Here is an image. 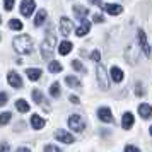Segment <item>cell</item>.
I'll list each match as a JSON object with an SVG mask.
<instances>
[{
    "instance_id": "1",
    "label": "cell",
    "mask_w": 152,
    "mask_h": 152,
    "mask_svg": "<svg viewBox=\"0 0 152 152\" xmlns=\"http://www.w3.org/2000/svg\"><path fill=\"white\" fill-rule=\"evenodd\" d=\"M14 50L19 55H28V53H31L33 51V41H31V38L26 34L17 36L14 39Z\"/></svg>"
},
{
    "instance_id": "2",
    "label": "cell",
    "mask_w": 152,
    "mask_h": 152,
    "mask_svg": "<svg viewBox=\"0 0 152 152\" xmlns=\"http://www.w3.org/2000/svg\"><path fill=\"white\" fill-rule=\"evenodd\" d=\"M56 46V38L53 34H46V38L41 43V55L43 58H50L53 55V50Z\"/></svg>"
},
{
    "instance_id": "3",
    "label": "cell",
    "mask_w": 152,
    "mask_h": 152,
    "mask_svg": "<svg viewBox=\"0 0 152 152\" xmlns=\"http://www.w3.org/2000/svg\"><path fill=\"white\" fill-rule=\"evenodd\" d=\"M96 79H97V84L103 91H108L110 87V80H108V74H106V69L103 65H97V70H96Z\"/></svg>"
},
{
    "instance_id": "4",
    "label": "cell",
    "mask_w": 152,
    "mask_h": 152,
    "mask_svg": "<svg viewBox=\"0 0 152 152\" xmlns=\"http://www.w3.org/2000/svg\"><path fill=\"white\" fill-rule=\"evenodd\" d=\"M138 45H140V48H142V51H144L145 56H151V46H149V43H147V38H145V33L144 29H138Z\"/></svg>"
},
{
    "instance_id": "5",
    "label": "cell",
    "mask_w": 152,
    "mask_h": 152,
    "mask_svg": "<svg viewBox=\"0 0 152 152\" xmlns=\"http://www.w3.org/2000/svg\"><path fill=\"white\" fill-rule=\"evenodd\" d=\"M69 126H70L74 132H82V130H84V121H82V118L79 116V115H72V116L69 118Z\"/></svg>"
},
{
    "instance_id": "6",
    "label": "cell",
    "mask_w": 152,
    "mask_h": 152,
    "mask_svg": "<svg viewBox=\"0 0 152 152\" xmlns=\"http://www.w3.org/2000/svg\"><path fill=\"white\" fill-rule=\"evenodd\" d=\"M34 9H36V2L34 0H22V4H21V14L22 15L29 17V15L34 12Z\"/></svg>"
},
{
    "instance_id": "7",
    "label": "cell",
    "mask_w": 152,
    "mask_h": 152,
    "mask_svg": "<svg viewBox=\"0 0 152 152\" xmlns=\"http://www.w3.org/2000/svg\"><path fill=\"white\" fill-rule=\"evenodd\" d=\"M33 99H34V103H36V104H39V106H41V108H45L46 111L51 110V108H50V104L46 103V99H45V96H43L41 91H38V89L33 91Z\"/></svg>"
},
{
    "instance_id": "8",
    "label": "cell",
    "mask_w": 152,
    "mask_h": 152,
    "mask_svg": "<svg viewBox=\"0 0 152 152\" xmlns=\"http://www.w3.org/2000/svg\"><path fill=\"white\" fill-rule=\"evenodd\" d=\"M72 29H74L72 21H70L69 17H62V19H60V33H62L63 36H69L70 33H72Z\"/></svg>"
},
{
    "instance_id": "9",
    "label": "cell",
    "mask_w": 152,
    "mask_h": 152,
    "mask_svg": "<svg viewBox=\"0 0 152 152\" xmlns=\"http://www.w3.org/2000/svg\"><path fill=\"white\" fill-rule=\"evenodd\" d=\"M97 118L104 123H113V113L110 108H99L97 110Z\"/></svg>"
},
{
    "instance_id": "10",
    "label": "cell",
    "mask_w": 152,
    "mask_h": 152,
    "mask_svg": "<svg viewBox=\"0 0 152 152\" xmlns=\"http://www.w3.org/2000/svg\"><path fill=\"white\" fill-rule=\"evenodd\" d=\"M55 137H56V140H60V142H63V144H72V142L75 140L69 132H65V130H56Z\"/></svg>"
},
{
    "instance_id": "11",
    "label": "cell",
    "mask_w": 152,
    "mask_h": 152,
    "mask_svg": "<svg viewBox=\"0 0 152 152\" xmlns=\"http://www.w3.org/2000/svg\"><path fill=\"white\" fill-rule=\"evenodd\" d=\"M7 80L12 87H15V89H21L22 87V79L19 77V74H15V72H9Z\"/></svg>"
},
{
    "instance_id": "12",
    "label": "cell",
    "mask_w": 152,
    "mask_h": 152,
    "mask_svg": "<svg viewBox=\"0 0 152 152\" xmlns=\"http://www.w3.org/2000/svg\"><path fill=\"white\" fill-rule=\"evenodd\" d=\"M104 10L110 15H120L123 12V7L118 5V4H106V5H104Z\"/></svg>"
},
{
    "instance_id": "13",
    "label": "cell",
    "mask_w": 152,
    "mask_h": 152,
    "mask_svg": "<svg viewBox=\"0 0 152 152\" xmlns=\"http://www.w3.org/2000/svg\"><path fill=\"white\" fill-rule=\"evenodd\" d=\"M89 29H91L89 21H86V19H80V26H79V29L75 31V34H77V36H86L87 33H89Z\"/></svg>"
},
{
    "instance_id": "14",
    "label": "cell",
    "mask_w": 152,
    "mask_h": 152,
    "mask_svg": "<svg viewBox=\"0 0 152 152\" xmlns=\"http://www.w3.org/2000/svg\"><path fill=\"white\" fill-rule=\"evenodd\" d=\"M138 115L142 118H151L152 116V106L151 104H140L138 106Z\"/></svg>"
},
{
    "instance_id": "15",
    "label": "cell",
    "mask_w": 152,
    "mask_h": 152,
    "mask_svg": "<svg viewBox=\"0 0 152 152\" xmlns=\"http://www.w3.org/2000/svg\"><path fill=\"white\" fill-rule=\"evenodd\" d=\"M31 125H33L34 130H41L43 126H45V120H43L39 115H33V116H31Z\"/></svg>"
},
{
    "instance_id": "16",
    "label": "cell",
    "mask_w": 152,
    "mask_h": 152,
    "mask_svg": "<svg viewBox=\"0 0 152 152\" xmlns=\"http://www.w3.org/2000/svg\"><path fill=\"white\" fill-rule=\"evenodd\" d=\"M72 48H74V45L70 41H62L60 46H58V53L60 55H69L70 51H72Z\"/></svg>"
},
{
    "instance_id": "17",
    "label": "cell",
    "mask_w": 152,
    "mask_h": 152,
    "mask_svg": "<svg viewBox=\"0 0 152 152\" xmlns=\"http://www.w3.org/2000/svg\"><path fill=\"white\" fill-rule=\"evenodd\" d=\"M121 123H123L121 126H123L125 130H130L132 126H133V115H132V113H125Z\"/></svg>"
},
{
    "instance_id": "18",
    "label": "cell",
    "mask_w": 152,
    "mask_h": 152,
    "mask_svg": "<svg viewBox=\"0 0 152 152\" xmlns=\"http://www.w3.org/2000/svg\"><path fill=\"white\" fill-rule=\"evenodd\" d=\"M123 70L120 69V67H113L111 69V79L115 80V82H121L123 80Z\"/></svg>"
},
{
    "instance_id": "19",
    "label": "cell",
    "mask_w": 152,
    "mask_h": 152,
    "mask_svg": "<svg viewBox=\"0 0 152 152\" xmlns=\"http://www.w3.org/2000/svg\"><path fill=\"white\" fill-rule=\"evenodd\" d=\"M74 14H75L79 19H86V15L89 14V10L84 7V5H74Z\"/></svg>"
},
{
    "instance_id": "20",
    "label": "cell",
    "mask_w": 152,
    "mask_h": 152,
    "mask_svg": "<svg viewBox=\"0 0 152 152\" xmlns=\"http://www.w3.org/2000/svg\"><path fill=\"white\" fill-rule=\"evenodd\" d=\"M65 82H67L69 87H74V89L80 87V80H79L77 77H74V75H67V77H65Z\"/></svg>"
},
{
    "instance_id": "21",
    "label": "cell",
    "mask_w": 152,
    "mask_h": 152,
    "mask_svg": "<svg viewBox=\"0 0 152 152\" xmlns=\"http://www.w3.org/2000/svg\"><path fill=\"white\" fill-rule=\"evenodd\" d=\"M15 110L19 111V113H28L29 111V104L24 101V99H17L15 101Z\"/></svg>"
},
{
    "instance_id": "22",
    "label": "cell",
    "mask_w": 152,
    "mask_h": 152,
    "mask_svg": "<svg viewBox=\"0 0 152 152\" xmlns=\"http://www.w3.org/2000/svg\"><path fill=\"white\" fill-rule=\"evenodd\" d=\"M46 21V10H39V12H38V14H36V17H34V26H38V28H39V26H43V22Z\"/></svg>"
},
{
    "instance_id": "23",
    "label": "cell",
    "mask_w": 152,
    "mask_h": 152,
    "mask_svg": "<svg viewBox=\"0 0 152 152\" xmlns=\"http://www.w3.org/2000/svg\"><path fill=\"white\" fill-rule=\"evenodd\" d=\"M26 74H28L29 80H38V79L41 77L43 72L39 69H28V70H26Z\"/></svg>"
},
{
    "instance_id": "24",
    "label": "cell",
    "mask_w": 152,
    "mask_h": 152,
    "mask_svg": "<svg viewBox=\"0 0 152 152\" xmlns=\"http://www.w3.org/2000/svg\"><path fill=\"white\" fill-rule=\"evenodd\" d=\"M48 70L51 72V74H58V72H62V63L60 62H50V65H48Z\"/></svg>"
},
{
    "instance_id": "25",
    "label": "cell",
    "mask_w": 152,
    "mask_h": 152,
    "mask_svg": "<svg viewBox=\"0 0 152 152\" xmlns=\"http://www.w3.org/2000/svg\"><path fill=\"white\" fill-rule=\"evenodd\" d=\"M9 28L14 29V31H21L22 29V22L17 21V19H10V21H9Z\"/></svg>"
},
{
    "instance_id": "26",
    "label": "cell",
    "mask_w": 152,
    "mask_h": 152,
    "mask_svg": "<svg viewBox=\"0 0 152 152\" xmlns=\"http://www.w3.org/2000/svg\"><path fill=\"white\" fill-rule=\"evenodd\" d=\"M50 94L53 97H58L60 96V84L58 82H53L51 84V87H50Z\"/></svg>"
},
{
    "instance_id": "27",
    "label": "cell",
    "mask_w": 152,
    "mask_h": 152,
    "mask_svg": "<svg viewBox=\"0 0 152 152\" xmlns=\"http://www.w3.org/2000/svg\"><path fill=\"white\" fill-rule=\"evenodd\" d=\"M10 118H12V113H10V111L2 113V115H0V125H7L9 121H10Z\"/></svg>"
},
{
    "instance_id": "28",
    "label": "cell",
    "mask_w": 152,
    "mask_h": 152,
    "mask_svg": "<svg viewBox=\"0 0 152 152\" xmlns=\"http://www.w3.org/2000/svg\"><path fill=\"white\" fill-rule=\"evenodd\" d=\"M72 67H74V69H75L77 72H86L84 65H82L80 62H79V60H74V62H72Z\"/></svg>"
},
{
    "instance_id": "29",
    "label": "cell",
    "mask_w": 152,
    "mask_h": 152,
    "mask_svg": "<svg viewBox=\"0 0 152 152\" xmlns=\"http://www.w3.org/2000/svg\"><path fill=\"white\" fill-rule=\"evenodd\" d=\"M91 60H92V62H99V60H101V53H99V50H94V51L91 53Z\"/></svg>"
},
{
    "instance_id": "30",
    "label": "cell",
    "mask_w": 152,
    "mask_h": 152,
    "mask_svg": "<svg viewBox=\"0 0 152 152\" xmlns=\"http://www.w3.org/2000/svg\"><path fill=\"white\" fill-rule=\"evenodd\" d=\"M135 94H137L138 97H142L145 94V91H144V87H142V84H137L135 86Z\"/></svg>"
},
{
    "instance_id": "31",
    "label": "cell",
    "mask_w": 152,
    "mask_h": 152,
    "mask_svg": "<svg viewBox=\"0 0 152 152\" xmlns=\"http://www.w3.org/2000/svg\"><path fill=\"white\" fill-rule=\"evenodd\" d=\"M4 7H5V10H12L14 9V0H4Z\"/></svg>"
},
{
    "instance_id": "32",
    "label": "cell",
    "mask_w": 152,
    "mask_h": 152,
    "mask_svg": "<svg viewBox=\"0 0 152 152\" xmlns=\"http://www.w3.org/2000/svg\"><path fill=\"white\" fill-rule=\"evenodd\" d=\"M45 152H62V151H60L56 145H46V147H45Z\"/></svg>"
},
{
    "instance_id": "33",
    "label": "cell",
    "mask_w": 152,
    "mask_h": 152,
    "mask_svg": "<svg viewBox=\"0 0 152 152\" xmlns=\"http://www.w3.org/2000/svg\"><path fill=\"white\" fill-rule=\"evenodd\" d=\"M5 103H7V94L5 92H0V106H4Z\"/></svg>"
},
{
    "instance_id": "34",
    "label": "cell",
    "mask_w": 152,
    "mask_h": 152,
    "mask_svg": "<svg viewBox=\"0 0 152 152\" xmlns=\"http://www.w3.org/2000/svg\"><path fill=\"white\" fill-rule=\"evenodd\" d=\"M70 99V103H74V104H79L80 103V99H79V96H75V94H72V96H69Z\"/></svg>"
},
{
    "instance_id": "35",
    "label": "cell",
    "mask_w": 152,
    "mask_h": 152,
    "mask_svg": "<svg viewBox=\"0 0 152 152\" xmlns=\"http://www.w3.org/2000/svg\"><path fill=\"white\" fill-rule=\"evenodd\" d=\"M92 21H94V22H103L104 17L101 14H94V15H92Z\"/></svg>"
},
{
    "instance_id": "36",
    "label": "cell",
    "mask_w": 152,
    "mask_h": 152,
    "mask_svg": "<svg viewBox=\"0 0 152 152\" xmlns=\"http://www.w3.org/2000/svg\"><path fill=\"white\" fill-rule=\"evenodd\" d=\"M125 152H140L137 149V147H133V145H126V147H125Z\"/></svg>"
},
{
    "instance_id": "37",
    "label": "cell",
    "mask_w": 152,
    "mask_h": 152,
    "mask_svg": "<svg viewBox=\"0 0 152 152\" xmlns=\"http://www.w3.org/2000/svg\"><path fill=\"white\" fill-rule=\"evenodd\" d=\"M0 152H9V144H7V142L0 144Z\"/></svg>"
},
{
    "instance_id": "38",
    "label": "cell",
    "mask_w": 152,
    "mask_h": 152,
    "mask_svg": "<svg viewBox=\"0 0 152 152\" xmlns=\"http://www.w3.org/2000/svg\"><path fill=\"white\" fill-rule=\"evenodd\" d=\"M17 152H29V149H28V147H19Z\"/></svg>"
},
{
    "instance_id": "39",
    "label": "cell",
    "mask_w": 152,
    "mask_h": 152,
    "mask_svg": "<svg viewBox=\"0 0 152 152\" xmlns=\"http://www.w3.org/2000/svg\"><path fill=\"white\" fill-rule=\"evenodd\" d=\"M89 2L92 5H99V4H101V0H89Z\"/></svg>"
},
{
    "instance_id": "40",
    "label": "cell",
    "mask_w": 152,
    "mask_h": 152,
    "mask_svg": "<svg viewBox=\"0 0 152 152\" xmlns=\"http://www.w3.org/2000/svg\"><path fill=\"white\" fill-rule=\"evenodd\" d=\"M151 135H152V126H151Z\"/></svg>"
},
{
    "instance_id": "41",
    "label": "cell",
    "mask_w": 152,
    "mask_h": 152,
    "mask_svg": "<svg viewBox=\"0 0 152 152\" xmlns=\"http://www.w3.org/2000/svg\"><path fill=\"white\" fill-rule=\"evenodd\" d=\"M0 22H2V17H0Z\"/></svg>"
}]
</instances>
